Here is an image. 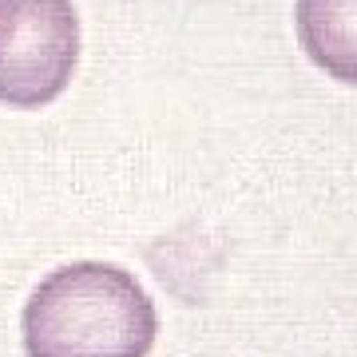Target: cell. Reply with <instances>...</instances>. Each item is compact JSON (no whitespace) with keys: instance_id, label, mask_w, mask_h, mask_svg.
Wrapping results in <instances>:
<instances>
[{"instance_id":"obj_2","label":"cell","mask_w":357,"mask_h":357,"mask_svg":"<svg viewBox=\"0 0 357 357\" xmlns=\"http://www.w3.org/2000/svg\"><path fill=\"white\" fill-rule=\"evenodd\" d=\"M76 64L79 16L72 0H0V103H52Z\"/></svg>"},{"instance_id":"obj_1","label":"cell","mask_w":357,"mask_h":357,"mask_svg":"<svg viewBox=\"0 0 357 357\" xmlns=\"http://www.w3.org/2000/svg\"><path fill=\"white\" fill-rule=\"evenodd\" d=\"M28 357H147L159 333L151 294L115 262H68L28 294Z\"/></svg>"},{"instance_id":"obj_3","label":"cell","mask_w":357,"mask_h":357,"mask_svg":"<svg viewBox=\"0 0 357 357\" xmlns=\"http://www.w3.org/2000/svg\"><path fill=\"white\" fill-rule=\"evenodd\" d=\"M294 16L310 60L357 88V0H298Z\"/></svg>"}]
</instances>
